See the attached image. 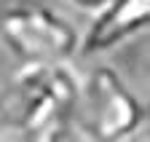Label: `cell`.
Returning <instances> with one entry per match:
<instances>
[{"label":"cell","mask_w":150,"mask_h":142,"mask_svg":"<svg viewBox=\"0 0 150 142\" xmlns=\"http://www.w3.org/2000/svg\"><path fill=\"white\" fill-rule=\"evenodd\" d=\"M78 75L64 64H24L0 83V126L16 129L24 137H43L70 126Z\"/></svg>","instance_id":"6da1fadb"},{"label":"cell","mask_w":150,"mask_h":142,"mask_svg":"<svg viewBox=\"0 0 150 142\" xmlns=\"http://www.w3.org/2000/svg\"><path fill=\"white\" fill-rule=\"evenodd\" d=\"M145 102L112 64L99 62L78 78V97L70 118V129L78 139L134 142L145 131Z\"/></svg>","instance_id":"7a4b0ae2"},{"label":"cell","mask_w":150,"mask_h":142,"mask_svg":"<svg viewBox=\"0 0 150 142\" xmlns=\"http://www.w3.org/2000/svg\"><path fill=\"white\" fill-rule=\"evenodd\" d=\"M0 43L24 64H64L78 54L81 32L48 6H11L0 13Z\"/></svg>","instance_id":"3957f363"},{"label":"cell","mask_w":150,"mask_h":142,"mask_svg":"<svg viewBox=\"0 0 150 142\" xmlns=\"http://www.w3.org/2000/svg\"><path fill=\"white\" fill-rule=\"evenodd\" d=\"M150 24V0H110L105 8L91 13L88 27L81 32L78 54L105 57L142 35Z\"/></svg>","instance_id":"277c9868"},{"label":"cell","mask_w":150,"mask_h":142,"mask_svg":"<svg viewBox=\"0 0 150 142\" xmlns=\"http://www.w3.org/2000/svg\"><path fill=\"white\" fill-rule=\"evenodd\" d=\"M67 3L75 8V11H81V13H86V16H91V13H97L99 8H105L110 0H67Z\"/></svg>","instance_id":"5b68a950"}]
</instances>
